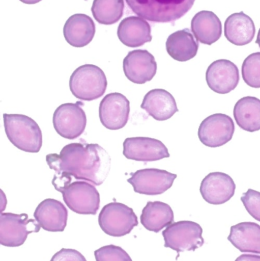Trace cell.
Segmentation results:
<instances>
[{
	"label": "cell",
	"instance_id": "obj_1",
	"mask_svg": "<svg viewBox=\"0 0 260 261\" xmlns=\"http://www.w3.org/2000/svg\"><path fill=\"white\" fill-rule=\"evenodd\" d=\"M46 161L55 171L52 180L55 190L70 184L73 178L101 186L111 168V158L105 149L83 141L64 146L60 154H47Z\"/></svg>",
	"mask_w": 260,
	"mask_h": 261
},
{
	"label": "cell",
	"instance_id": "obj_2",
	"mask_svg": "<svg viewBox=\"0 0 260 261\" xmlns=\"http://www.w3.org/2000/svg\"><path fill=\"white\" fill-rule=\"evenodd\" d=\"M139 17L157 23L174 22L184 16L195 0H125Z\"/></svg>",
	"mask_w": 260,
	"mask_h": 261
},
{
	"label": "cell",
	"instance_id": "obj_3",
	"mask_svg": "<svg viewBox=\"0 0 260 261\" xmlns=\"http://www.w3.org/2000/svg\"><path fill=\"white\" fill-rule=\"evenodd\" d=\"M5 130L10 142L19 150L38 153L42 147V132L32 118L21 114H4Z\"/></svg>",
	"mask_w": 260,
	"mask_h": 261
},
{
	"label": "cell",
	"instance_id": "obj_4",
	"mask_svg": "<svg viewBox=\"0 0 260 261\" xmlns=\"http://www.w3.org/2000/svg\"><path fill=\"white\" fill-rule=\"evenodd\" d=\"M106 76L103 70L93 64H84L76 68L70 78L72 94L81 101L96 100L106 91Z\"/></svg>",
	"mask_w": 260,
	"mask_h": 261
},
{
	"label": "cell",
	"instance_id": "obj_5",
	"mask_svg": "<svg viewBox=\"0 0 260 261\" xmlns=\"http://www.w3.org/2000/svg\"><path fill=\"white\" fill-rule=\"evenodd\" d=\"M99 225L108 236L120 238L130 234L138 225V219L133 208L121 202H113L101 210Z\"/></svg>",
	"mask_w": 260,
	"mask_h": 261
},
{
	"label": "cell",
	"instance_id": "obj_6",
	"mask_svg": "<svg viewBox=\"0 0 260 261\" xmlns=\"http://www.w3.org/2000/svg\"><path fill=\"white\" fill-rule=\"evenodd\" d=\"M165 248L177 251H195L205 244L203 229L199 224L192 221L174 222L163 231Z\"/></svg>",
	"mask_w": 260,
	"mask_h": 261
},
{
	"label": "cell",
	"instance_id": "obj_7",
	"mask_svg": "<svg viewBox=\"0 0 260 261\" xmlns=\"http://www.w3.org/2000/svg\"><path fill=\"white\" fill-rule=\"evenodd\" d=\"M62 193L69 208L79 215H96L100 206V195L95 186L86 181H75L56 189Z\"/></svg>",
	"mask_w": 260,
	"mask_h": 261
},
{
	"label": "cell",
	"instance_id": "obj_8",
	"mask_svg": "<svg viewBox=\"0 0 260 261\" xmlns=\"http://www.w3.org/2000/svg\"><path fill=\"white\" fill-rule=\"evenodd\" d=\"M41 227L25 213H2L0 216V244L9 248L24 245L27 236L39 232Z\"/></svg>",
	"mask_w": 260,
	"mask_h": 261
},
{
	"label": "cell",
	"instance_id": "obj_9",
	"mask_svg": "<svg viewBox=\"0 0 260 261\" xmlns=\"http://www.w3.org/2000/svg\"><path fill=\"white\" fill-rule=\"evenodd\" d=\"M81 106L83 103H64L55 110L53 116V128L58 135L69 140L79 138L86 127V116Z\"/></svg>",
	"mask_w": 260,
	"mask_h": 261
},
{
	"label": "cell",
	"instance_id": "obj_10",
	"mask_svg": "<svg viewBox=\"0 0 260 261\" xmlns=\"http://www.w3.org/2000/svg\"><path fill=\"white\" fill-rule=\"evenodd\" d=\"M128 182L134 192L148 196L163 194L172 187L177 175L160 169L148 168L130 173Z\"/></svg>",
	"mask_w": 260,
	"mask_h": 261
},
{
	"label": "cell",
	"instance_id": "obj_11",
	"mask_svg": "<svg viewBox=\"0 0 260 261\" xmlns=\"http://www.w3.org/2000/svg\"><path fill=\"white\" fill-rule=\"evenodd\" d=\"M235 130V122L230 116L215 113L201 122L198 136L204 145L215 148L228 143L233 138Z\"/></svg>",
	"mask_w": 260,
	"mask_h": 261
},
{
	"label": "cell",
	"instance_id": "obj_12",
	"mask_svg": "<svg viewBox=\"0 0 260 261\" xmlns=\"http://www.w3.org/2000/svg\"><path fill=\"white\" fill-rule=\"evenodd\" d=\"M123 155L128 159L142 162H152L170 156L162 141L148 137L126 138L123 143Z\"/></svg>",
	"mask_w": 260,
	"mask_h": 261
},
{
	"label": "cell",
	"instance_id": "obj_13",
	"mask_svg": "<svg viewBox=\"0 0 260 261\" xmlns=\"http://www.w3.org/2000/svg\"><path fill=\"white\" fill-rule=\"evenodd\" d=\"M99 119L107 129L123 128L129 119L130 102L122 93L107 94L99 104Z\"/></svg>",
	"mask_w": 260,
	"mask_h": 261
},
{
	"label": "cell",
	"instance_id": "obj_14",
	"mask_svg": "<svg viewBox=\"0 0 260 261\" xmlns=\"http://www.w3.org/2000/svg\"><path fill=\"white\" fill-rule=\"evenodd\" d=\"M123 70L128 81L136 84H145L155 76L157 64L154 55L148 50H131L124 59Z\"/></svg>",
	"mask_w": 260,
	"mask_h": 261
},
{
	"label": "cell",
	"instance_id": "obj_15",
	"mask_svg": "<svg viewBox=\"0 0 260 261\" xmlns=\"http://www.w3.org/2000/svg\"><path fill=\"white\" fill-rule=\"evenodd\" d=\"M240 81L239 70L229 60L214 61L206 71V82L209 88L218 94H227L235 90Z\"/></svg>",
	"mask_w": 260,
	"mask_h": 261
},
{
	"label": "cell",
	"instance_id": "obj_16",
	"mask_svg": "<svg viewBox=\"0 0 260 261\" xmlns=\"http://www.w3.org/2000/svg\"><path fill=\"white\" fill-rule=\"evenodd\" d=\"M236 184L227 173L214 172L201 181L200 193L205 201L212 205H222L235 196Z\"/></svg>",
	"mask_w": 260,
	"mask_h": 261
},
{
	"label": "cell",
	"instance_id": "obj_17",
	"mask_svg": "<svg viewBox=\"0 0 260 261\" xmlns=\"http://www.w3.org/2000/svg\"><path fill=\"white\" fill-rule=\"evenodd\" d=\"M34 217L41 228L50 232H62L67 226L68 212L54 199H46L37 206Z\"/></svg>",
	"mask_w": 260,
	"mask_h": 261
},
{
	"label": "cell",
	"instance_id": "obj_18",
	"mask_svg": "<svg viewBox=\"0 0 260 261\" xmlns=\"http://www.w3.org/2000/svg\"><path fill=\"white\" fill-rule=\"evenodd\" d=\"M140 108L157 121L168 120L179 112L175 98L163 89H154L148 92Z\"/></svg>",
	"mask_w": 260,
	"mask_h": 261
},
{
	"label": "cell",
	"instance_id": "obj_19",
	"mask_svg": "<svg viewBox=\"0 0 260 261\" xmlns=\"http://www.w3.org/2000/svg\"><path fill=\"white\" fill-rule=\"evenodd\" d=\"M94 21L85 14H74L66 21L64 35L66 41L75 47L88 45L95 36Z\"/></svg>",
	"mask_w": 260,
	"mask_h": 261
},
{
	"label": "cell",
	"instance_id": "obj_20",
	"mask_svg": "<svg viewBox=\"0 0 260 261\" xmlns=\"http://www.w3.org/2000/svg\"><path fill=\"white\" fill-rule=\"evenodd\" d=\"M118 37L125 46L140 47L152 41L151 25L141 17H127L119 24Z\"/></svg>",
	"mask_w": 260,
	"mask_h": 261
},
{
	"label": "cell",
	"instance_id": "obj_21",
	"mask_svg": "<svg viewBox=\"0 0 260 261\" xmlns=\"http://www.w3.org/2000/svg\"><path fill=\"white\" fill-rule=\"evenodd\" d=\"M256 28L252 18L244 12L232 14L224 22V35L229 42L237 46L250 44L254 38Z\"/></svg>",
	"mask_w": 260,
	"mask_h": 261
},
{
	"label": "cell",
	"instance_id": "obj_22",
	"mask_svg": "<svg viewBox=\"0 0 260 261\" xmlns=\"http://www.w3.org/2000/svg\"><path fill=\"white\" fill-rule=\"evenodd\" d=\"M191 29L198 42L212 45L222 35V24L216 14L211 11H201L195 14Z\"/></svg>",
	"mask_w": 260,
	"mask_h": 261
},
{
	"label": "cell",
	"instance_id": "obj_23",
	"mask_svg": "<svg viewBox=\"0 0 260 261\" xmlns=\"http://www.w3.org/2000/svg\"><path fill=\"white\" fill-rule=\"evenodd\" d=\"M227 240L241 252L260 254V225L251 222L233 225Z\"/></svg>",
	"mask_w": 260,
	"mask_h": 261
},
{
	"label": "cell",
	"instance_id": "obj_24",
	"mask_svg": "<svg viewBox=\"0 0 260 261\" xmlns=\"http://www.w3.org/2000/svg\"><path fill=\"white\" fill-rule=\"evenodd\" d=\"M166 47L172 59L186 62L196 56L199 44L190 30L185 29L171 34L166 40Z\"/></svg>",
	"mask_w": 260,
	"mask_h": 261
},
{
	"label": "cell",
	"instance_id": "obj_25",
	"mask_svg": "<svg viewBox=\"0 0 260 261\" xmlns=\"http://www.w3.org/2000/svg\"><path fill=\"white\" fill-rule=\"evenodd\" d=\"M174 221V213L170 205L160 201L148 202L140 216L142 225L155 233L169 226Z\"/></svg>",
	"mask_w": 260,
	"mask_h": 261
},
{
	"label": "cell",
	"instance_id": "obj_26",
	"mask_svg": "<svg viewBox=\"0 0 260 261\" xmlns=\"http://www.w3.org/2000/svg\"><path fill=\"white\" fill-rule=\"evenodd\" d=\"M234 116L240 128L248 132L260 130V99L245 96L237 102Z\"/></svg>",
	"mask_w": 260,
	"mask_h": 261
},
{
	"label": "cell",
	"instance_id": "obj_27",
	"mask_svg": "<svg viewBox=\"0 0 260 261\" xmlns=\"http://www.w3.org/2000/svg\"><path fill=\"white\" fill-rule=\"evenodd\" d=\"M124 9V0H94L91 10L99 24L109 25L121 19Z\"/></svg>",
	"mask_w": 260,
	"mask_h": 261
},
{
	"label": "cell",
	"instance_id": "obj_28",
	"mask_svg": "<svg viewBox=\"0 0 260 261\" xmlns=\"http://www.w3.org/2000/svg\"><path fill=\"white\" fill-rule=\"evenodd\" d=\"M242 77L252 88H260V52L249 55L242 65Z\"/></svg>",
	"mask_w": 260,
	"mask_h": 261
},
{
	"label": "cell",
	"instance_id": "obj_29",
	"mask_svg": "<svg viewBox=\"0 0 260 261\" xmlns=\"http://www.w3.org/2000/svg\"><path fill=\"white\" fill-rule=\"evenodd\" d=\"M96 261H133L129 254L119 246L106 245L95 251Z\"/></svg>",
	"mask_w": 260,
	"mask_h": 261
},
{
	"label": "cell",
	"instance_id": "obj_30",
	"mask_svg": "<svg viewBox=\"0 0 260 261\" xmlns=\"http://www.w3.org/2000/svg\"><path fill=\"white\" fill-rule=\"evenodd\" d=\"M247 213L260 222V192L249 189L241 198Z\"/></svg>",
	"mask_w": 260,
	"mask_h": 261
},
{
	"label": "cell",
	"instance_id": "obj_31",
	"mask_svg": "<svg viewBox=\"0 0 260 261\" xmlns=\"http://www.w3.org/2000/svg\"><path fill=\"white\" fill-rule=\"evenodd\" d=\"M50 261H87L79 251L74 249L62 248L52 257Z\"/></svg>",
	"mask_w": 260,
	"mask_h": 261
},
{
	"label": "cell",
	"instance_id": "obj_32",
	"mask_svg": "<svg viewBox=\"0 0 260 261\" xmlns=\"http://www.w3.org/2000/svg\"><path fill=\"white\" fill-rule=\"evenodd\" d=\"M235 261H260V256L253 254H242L239 256Z\"/></svg>",
	"mask_w": 260,
	"mask_h": 261
},
{
	"label": "cell",
	"instance_id": "obj_33",
	"mask_svg": "<svg viewBox=\"0 0 260 261\" xmlns=\"http://www.w3.org/2000/svg\"><path fill=\"white\" fill-rule=\"evenodd\" d=\"M19 1L22 2V3H25V4H36V3H39L41 0H19Z\"/></svg>",
	"mask_w": 260,
	"mask_h": 261
},
{
	"label": "cell",
	"instance_id": "obj_34",
	"mask_svg": "<svg viewBox=\"0 0 260 261\" xmlns=\"http://www.w3.org/2000/svg\"><path fill=\"white\" fill-rule=\"evenodd\" d=\"M256 43L258 44V45L260 47V29L259 32H258L257 38H256Z\"/></svg>",
	"mask_w": 260,
	"mask_h": 261
}]
</instances>
